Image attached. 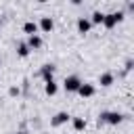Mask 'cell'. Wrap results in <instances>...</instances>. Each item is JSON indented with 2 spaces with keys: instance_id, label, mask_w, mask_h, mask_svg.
<instances>
[{
  "instance_id": "2e32d148",
  "label": "cell",
  "mask_w": 134,
  "mask_h": 134,
  "mask_svg": "<svg viewBox=\"0 0 134 134\" xmlns=\"http://www.w3.org/2000/svg\"><path fill=\"white\" fill-rule=\"evenodd\" d=\"M8 92H10V96H17V94H19V88H17V86H13Z\"/></svg>"
},
{
  "instance_id": "8fae6325",
  "label": "cell",
  "mask_w": 134,
  "mask_h": 134,
  "mask_svg": "<svg viewBox=\"0 0 134 134\" xmlns=\"http://www.w3.org/2000/svg\"><path fill=\"white\" fill-rule=\"evenodd\" d=\"M44 90H46V94L48 96H52V94H57V84H54V80H50V82H46V86H44Z\"/></svg>"
},
{
  "instance_id": "30bf717a",
  "label": "cell",
  "mask_w": 134,
  "mask_h": 134,
  "mask_svg": "<svg viewBox=\"0 0 134 134\" xmlns=\"http://www.w3.org/2000/svg\"><path fill=\"white\" fill-rule=\"evenodd\" d=\"M40 27H42V31H52L54 23H52V19H50V17H42V21H40Z\"/></svg>"
},
{
  "instance_id": "277c9868",
  "label": "cell",
  "mask_w": 134,
  "mask_h": 134,
  "mask_svg": "<svg viewBox=\"0 0 134 134\" xmlns=\"http://www.w3.org/2000/svg\"><path fill=\"white\" fill-rule=\"evenodd\" d=\"M77 94L84 96V98H86V96H92V94H94V86H92V84H80Z\"/></svg>"
},
{
  "instance_id": "5b68a950",
  "label": "cell",
  "mask_w": 134,
  "mask_h": 134,
  "mask_svg": "<svg viewBox=\"0 0 134 134\" xmlns=\"http://www.w3.org/2000/svg\"><path fill=\"white\" fill-rule=\"evenodd\" d=\"M65 121H69V113H65V111H59L54 117H52V126H61V124H65Z\"/></svg>"
},
{
  "instance_id": "7a4b0ae2",
  "label": "cell",
  "mask_w": 134,
  "mask_h": 134,
  "mask_svg": "<svg viewBox=\"0 0 134 134\" xmlns=\"http://www.w3.org/2000/svg\"><path fill=\"white\" fill-rule=\"evenodd\" d=\"M121 19H124V13H109V15L103 17V25H105L107 29H111V27H115Z\"/></svg>"
},
{
  "instance_id": "e0dca14e",
  "label": "cell",
  "mask_w": 134,
  "mask_h": 134,
  "mask_svg": "<svg viewBox=\"0 0 134 134\" xmlns=\"http://www.w3.org/2000/svg\"><path fill=\"white\" fill-rule=\"evenodd\" d=\"M17 134H25V132H17Z\"/></svg>"
},
{
  "instance_id": "9c48e42d",
  "label": "cell",
  "mask_w": 134,
  "mask_h": 134,
  "mask_svg": "<svg viewBox=\"0 0 134 134\" xmlns=\"http://www.w3.org/2000/svg\"><path fill=\"white\" fill-rule=\"evenodd\" d=\"M40 46H42L40 36H29V40H27V48H29V50H36V48H40Z\"/></svg>"
},
{
  "instance_id": "4fadbf2b",
  "label": "cell",
  "mask_w": 134,
  "mask_h": 134,
  "mask_svg": "<svg viewBox=\"0 0 134 134\" xmlns=\"http://www.w3.org/2000/svg\"><path fill=\"white\" fill-rule=\"evenodd\" d=\"M73 128H75L77 132H80V130H84V128H86V119H82V117H75V119H73Z\"/></svg>"
},
{
  "instance_id": "6da1fadb",
  "label": "cell",
  "mask_w": 134,
  "mask_h": 134,
  "mask_svg": "<svg viewBox=\"0 0 134 134\" xmlns=\"http://www.w3.org/2000/svg\"><path fill=\"white\" fill-rule=\"evenodd\" d=\"M121 119H124L121 113H117V111H105V113H100L98 124H111V126H117Z\"/></svg>"
},
{
  "instance_id": "ba28073f",
  "label": "cell",
  "mask_w": 134,
  "mask_h": 134,
  "mask_svg": "<svg viewBox=\"0 0 134 134\" xmlns=\"http://www.w3.org/2000/svg\"><path fill=\"white\" fill-rule=\"evenodd\" d=\"M40 73H42L44 82H50V80H52V73H54V65H44Z\"/></svg>"
},
{
  "instance_id": "7c38bea8",
  "label": "cell",
  "mask_w": 134,
  "mask_h": 134,
  "mask_svg": "<svg viewBox=\"0 0 134 134\" xmlns=\"http://www.w3.org/2000/svg\"><path fill=\"white\" fill-rule=\"evenodd\" d=\"M98 82H100V86H111V84H113V75H111V73H103Z\"/></svg>"
},
{
  "instance_id": "ac0fdd59",
  "label": "cell",
  "mask_w": 134,
  "mask_h": 134,
  "mask_svg": "<svg viewBox=\"0 0 134 134\" xmlns=\"http://www.w3.org/2000/svg\"><path fill=\"white\" fill-rule=\"evenodd\" d=\"M0 63H2V61H0Z\"/></svg>"
},
{
  "instance_id": "8992f818",
  "label": "cell",
  "mask_w": 134,
  "mask_h": 134,
  "mask_svg": "<svg viewBox=\"0 0 134 134\" xmlns=\"http://www.w3.org/2000/svg\"><path fill=\"white\" fill-rule=\"evenodd\" d=\"M90 27H92L90 19H80V21H77V31H80V34H88Z\"/></svg>"
},
{
  "instance_id": "3957f363",
  "label": "cell",
  "mask_w": 134,
  "mask_h": 134,
  "mask_svg": "<svg viewBox=\"0 0 134 134\" xmlns=\"http://www.w3.org/2000/svg\"><path fill=\"white\" fill-rule=\"evenodd\" d=\"M80 77L77 75H69V77H65V90L67 92H77V88H80Z\"/></svg>"
},
{
  "instance_id": "9a60e30c",
  "label": "cell",
  "mask_w": 134,
  "mask_h": 134,
  "mask_svg": "<svg viewBox=\"0 0 134 134\" xmlns=\"http://www.w3.org/2000/svg\"><path fill=\"white\" fill-rule=\"evenodd\" d=\"M103 17H105V15H103V13H98V10H96V13H94V15H92V19H90V23H103Z\"/></svg>"
},
{
  "instance_id": "5bb4252c",
  "label": "cell",
  "mask_w": 134,
  "mask_h": 134,
  "mask_svg": "<svg viewBox=\"0 0 134 134\" xmlns=\"http://www.w3.org/2000/svg\"><path fill=\"white\" fill-rule=\"evenodd\" d=\"M17 52H19V57H27V54H29L27 44H25V42H21V44H19V48H17Z\"/></svg>"
},
{
  "instance_id": "52a82bcc",
  "label": "cell",
  "mask_w": 134,
  "mask_h": 134,
  "mask_svg": "<svg viewBox=\"0 0 134 134\" xmlns=\"http://www.w3.org/2000/svg\"><path fill=\"white\" fill-rule=\"evenodd\" d=\"M23 31L29 34V36H38V23H36V21H27V23L23 25Z\"/></svg>"
}]
</instances>
